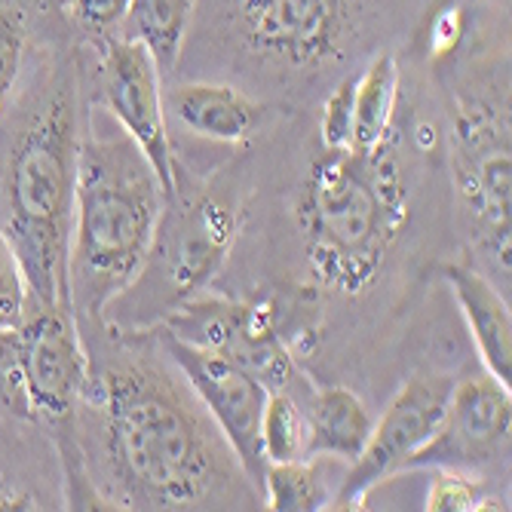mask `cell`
<instances>
[{"label":"cell","mask_w":512,"mask_h":512,"mask_svg":"<svg viewBox=\"0 0 512 512\" xmlns=\"http://www.w3.org/2000/svg\"><path fill=\"white\" fill-rule=\"evenodd\" d=\"M237 234V215L221 194L197 191L166 200L148 267H157L166 298L181 304L194 298L224 267Z\"/></svg>","instance_id":"obj_8"},{"label":"cell","mask_w":512,"mask_h":512,"mask_svg":"<svg viewBox=\"0 0 512 512\" xmlns=\"http://www.w3.org/2000/svg\"><path fill=\"white\" fill-rule=\"evenodd\" d=\"M160 329L243 365L267 390H289L298 381V356L289 341L292 325H283V304L273 295L246 301L194 295L175 304Z\"/></svg>","instance_id":"obj_5"},{"label":"cell","mask_w":512,"mask_h":512,"mask_svg":"<svg viewBox=\"0 0 512 512\" xmlns=\"http://www.w3.org/2000/svg\"><path fill=\"white\" fill-rule=\"evenodd\" d=\"M264 506L273 512H316L329 506V491H325L313 463L286 460V463H267L264 476Z\"/></svg>","instance_id":"obj_19"},{"label":"cell","mask_w":512,"mask_h":512,"mask_svg":"<svg viewBox=\"0 0 512 512\" xmlns=\"http://www.w3.org/2000/svg\"><path fill=\"white\" fill-rule=\"evenodd\" d=\"M295 221L322 292H368L408 224V184L393 135L371 151H322L298 188Z\"/></svg>","instance_id":"obj_2"},{"label":"cell","mask_w":512,"mask_h":512,"mask_svg":"<svg viewBox=\"0 0 512 512\" xmlns=\"http://www.w3.org/2000/svg\"><path fill=\"white\" fill-rule=\"evenodd\" d=\"M166 359L181 371V378L191 384L194 396L203 402L215 427L234 448L237 460L255 488H261L264 476V448H261V414L267 405V387L246 371L243 365L230 362L218 353L184 344L160 329L157 335Z\"/></svg>","instance_id":"obj_9"},{"label":"cell","mask_w":512,"mask_h":512,"mask_svg":"<svg viewBox=\"0 0 512 512\" xmlns=\"http://www.w3.org/2000/svg\"><path fill=\"white\" fill-rule=\"evenodd\" d=\"M102 89L114 120L154 166L166 200L175 197L178 181H175V160L166 135L160 71L142 43L123 37L108 46L102 62Z\"/></svg>","instance_id":"obj_13"},{"label":"cell","mask_w":512,"mask_h":512,"mask_svg":"<svg viewBox=\"0 0 512 512\" xmlns=\"http://www.w3.org/2000/svg\"><path fill=\"white\" fill-rule=\"evenodd\" d=\"M169 111L181 126L221 145L249 142L258 126V105L240 89L224 83H184L169 92Z\"/></svg>","instance_id":"obj_15"},{"label":"cell","mask_w":512,"mask_h":512,"mask_svg":"<svg viewBox=\"0 0 512 512\" xmlns=\"http://www.w3.org/2000/svg\"><path fill=\"white\" fill-rule=\"evenodd\" d=\"M28 316V286L13 246L0 230V329H19Z\"/></svg>","instance_id":"obj_24"},{"label":"cell","mask_w":512,"mask_h":512,"mask_svg":"<svg viewBox=\"0 0 512 512\" xmlns=\"http://www.w3.org/2000/svg\"><path fill=\"white\" fill-rule=\"evenodd\" d=\"M28 53V16L22 7H0V114L19 83Z\"/></svg>","instance_id":"obj_22"},{"label":"cell","mask_w":512,"mask_h":512,"mask_svg":"<svg viewBox=\"0 0 512 512\" xmlns=\"http://www.w3.org/2000/svg\"><path fill=\"white\" fill-rule=\"evenodd\" d=\"M454 378L448 375H414L384 408L381 421L371 424L365 448L350 463V470L329 500L332 509H362L365 497L393 473H402L411 454L421 448L439 427Z\"/></svg>","instance_id":"obj_10"},{"label":"cell","mask_w":512,"mask_h":512,"mask_svg":"<svg viewBox=\"0 0 512 512\" xmlns=\"http://www.w3.org/2000/svg\"><path fill=\"white\" fill-rule=\"evenodd\" d=\"M163 209V184L126 132L83 138L68 243L71 310L105 319V310L145 276Z\"/></svg>","instance_id":"obj_3"},{"label":"cell","mask_w":512,"mask_h":512,"mask_svg":"<svg viewBox=\"0 0 512 512\" xmlns=\"http://www.w3.org/2000/svg\"><path fill=\"white\" fill-rule=\"evenodd\" d=\"M74 22L89 34H105L123 25L129 0H68Z\"/></svg>","instance_id":"obj_26"},{"label":"cell","mask_w":512,"mask_h":512,"mask_svg":"<svg viewBox=\"0 0 512 512\" xmlns=\"http://www.w3.org/2000/svg\"><path fill=\"white\" fill-rule=\"evenodd\" d=\"M353 92H356V74L338 83V89L325 99L319 135L325 151H341L353 145Z\"/></svg>","instance_id":"obj_25"},{"label":"cell","mask_w":512,"mask_h":512,"mask_svg":"<svg viewBox=\"0 0 512 512\" xmlns=\"http://www.w3.org/2000/svg\"><path fill=\"white\" fill-rule=\"evenodd\" d=\"M102 451L120 509H234L252 482L169 362L126 356L99 381Z\"/></svg>","instance_id":"obj_1"},{"label":"cell","mask_w":512,"mask_h":512,"mask_svg":"<svg viewBox=\"0 0 512 512\" xmlns=\"http://www.w3.org/2000/svg\"><path fill=\"white\" fill-rule=\"evenodd\" d=\"M304 424H307L304 460L332 454V457L353 463L371 433V414L353 390L319 387L310 396Z\"/></svg>","instance_id":"obj_16"},{"label":"cell","mask_w":512,"mask_h":512,"mask_svg":"<svg viewBox=\"0 0 512 512\" xmlns=\"http://www.w3.org/2000/svg\"><path fill=\"white\" fill-rule=\"evenodd\" d=\"M77 102L74 86L53 92L43 114L25 129L7 169L4 237L28 286V310L71 307L68 243L77 181Z\"/></svg>","instance_id":"obj_4"},{"label":"cell","mask_w":512,"mask_h":512,"mask_svg":"<svg viewBox=\"0 0 512 512\" xmlns=\"http://www.w3.org/2000/svg\"><path fill=\"white\" fill-rule=\"evenodd\" d=\"M362 0H237V31L258 59L316 71L341 59Z\"/></svg>","instance_id":"obj_7"},{"label":"cell","mask_w":512,"mask_h":512,"mask_svg":"<svg viewBox=\"0 0 512 512\" xmlns=\"http://www.w3.org/2000/svg\"><path fill=\"white\" fill-rule=\"evenodd\" d=\"M399 102V68L390 53L371 59V65L356 74L353 92V145L356 151H371L393 135V117Z\"/></svg>","instance_id":"obj_17"},{"label":"cell","mask_w":512,"mask_h":512,"mask_svg":"<svg viewBox=\"0 0 512 512\" xmlns=\"http://www.w3.org/2000/svg\"><path fill=\"white\" fill-rule=\"evenodd\" d=\"M512 390L497 384L488 371L467 381H454L436 433L411 454L405 470L454 467L473 470L500 463L509 454Z\"/></svg>","instance_id":"obj_12"},{"label":"cell","mask_w":512,"mask_h":512,"mask_svg":"<svg viewBox=\"0 0 512 512\" xmlns=\"http://www.w3.org/2000/svg\"><path fill=\"white\" fill-rule=\"evenodd\" d=\"M430 512H482V509H503L500 500H491L482 494V485L470 479L463 470L454 467H436L430 494H427Z\"/></svg>","instance_id":"obj_21"},{"label":"cell","mask_w":512,"mask_h":512,"mask_svg":"<svg viewBox=\"0 0 512 512\" xmlns=\"http://www.w3.org/2000/svg\"><path fill=\"white\" fill-rule=\"evenodd\" d=\"M28 509H37L34 497L25 494V491H13L0 482V512H28Z\"/></svg>","instance_id":"obj_27"},{"label":"cell","mask_w":512,"mask_h":512,"mask_svg":"<svg viewBox=\"0 0 512 512\" xmlns=\"http://www.w3.org/2000/svg\"><path fill=\"white\" fill-rule=\"evenodd\" d=\"M454 181L463 212L479 246L509 273V197H512V151L509 114L488 102H460L451 129Z\"/></svg>","instance_id":"obj_6"},{"label":"cell","mask_w":512,"mask_h":512,"mask_svg":"<svg viewBox=\"0 0 512 512\" xmlns=\"http://www.w3.org/2000/svg\"><path fill=\"white\" fill-rule=\"evenodd\" d=\"M307 442V424L298 399L289 390H270L261 414V448L267 463L301 460Z\"/></svg>","instance_id":"obj_20"},{"label":"cell","mask_w":512,"mask_h":512,"mask_svg":"<svg viewBox=\"0 0 512 512\" xmlns=\"http://www.w3.org/2000/svg\"><path fill=\"white\" fill-rule=\"evenodd\" d=\"M445 283L451 286L457 307L467 319L473 344L482 356L488 375L512 390V316L506 301L482 273L467 264H445Z\"/></svg>","instance_id":"obj_14"},{"label":"cell","mask_w":512,"mask_h":512,"mask_svg":"<svg viewBox=\"0 0 512 512\" xmlns=\"http://www.w3.org/2000/svg\"><path fill=\"white\" fill-rule=\"evenodd\" d=\"M16 335L34 421L74 433L77 408L89 387V359L74 310H28Z\"/></svg>","instance_id":"obj_11"},{"label":"cell","mask_w":512,"mask_h":512,"mask_svg":"<svg viewBox=\"0 0 512 512\" xmlns=\"http://www.w3.org/2000/svg\"><path fill=\"white\" fill-rule=\"evenodd\" d=\"M194 16V0H129L126 40L142 43L160 74L175 71L184 34Z\"/></svg>","instance_id":"obj_18"},{"label":"cell","mask_w":512,"mask_h":512,"mask_svg":"<svg viewBox=\"0 0 512 512\" xmlns=\"http://www.w3.org/2000/svg\"><path fill=\"white\" fill-rule=\"evenodd\" d=\"M0 408L25 417V421H34L16 329H0Z\"/></svg>","instance_id":"obj_23"}]
</instances>
